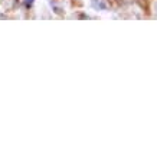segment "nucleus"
Segmentation results:
<instances>
[{
  "instance_id": "obj_1",
  "label": "nucleus",
  "mask_w": 157,
  "mask_h": 157,
  "mask_svg": "<svg viewBox=\"0 0 157 157\" xmlns=\"http://www.w3.org/2000/svg\"><path fill=\"white\" fill-rule=\"evenodd\" d=\"M35 0H23V3H25V6L26 7H29V6H32V3H33Z\"/></svg>"
}]
</instances>
